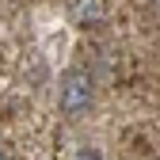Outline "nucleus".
<instances>
[{"instance_id":"f03ea898","label":"nucleus","mask_w":160,"mask_h":160,"mask_svg":"<svg viewBox=\"0 0 160 160\" xmlns=\"http://www.w3.org/2000/svg\"><path fill=\"white\" fill-rule=\"evenodd\" d=\"M72 160H103V156H99V152H95V149H80V152H76V156H72Z\"/></svg>"},{"instance_id":"f257e3e1","label":"nucleus","mask_w":160,"mask_h":160,"mask_svg":"<svg viewBox=\"0 0 160 160\" xmlns=\"http://www.w3.org/2000/svg\"><path fill=\"white\" fill-rule=\"evenodd\" d=\"M92 99H95V80H92L88 69H69V72H61L57 103H61L65 114H80V111H88Z\"/></svg>"},{"instance_id":"7ed1b4c3","label":"nucleus","mask_w":160,"mask_h":160,"mask_svg":"<svg viewBox=\"0 0 160 160\" xmlns=\"http://www.w3.org/2000/svg\"><path fill=\"white\" fill-rule=\"evenodd\" d=\"M0 160H8V156H0Z\"/></svg>"}]
</instances>
